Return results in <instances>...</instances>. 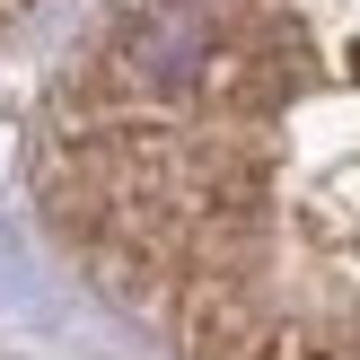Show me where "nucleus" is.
Wrapping results in <instances>:
<instances>
[{
  "instance_id": "f257e3e1",
  "label": "nucleus",
  "mask_w": 360,
  "mask_h": 360,
  "mask_svg": "<svg viewBox=\"0 0 360 360\" xmlns=\"http://www.w3.org/2000/svg\"><path fill=\"white\" fill-rule=\"evenodd\" d=\"M35 211L158 360H360V0H97Z\"/></svg>"
},
{
  "instance_id": "f03ea898",
  "label": "nucleus",
  "mask_w": 360,
  "mask_h": 360,
  "mask_svg": "<svg viewBox=\"0 0 360 360\" xmlns=\"http://www.w3.org/2000/svg\"><path fill=\"white\" fill-rule=\"evenodd\" d=\"M35 9H53V0H0V35H9L18 18H35Z\"/></svg>"
}]
</instances>
